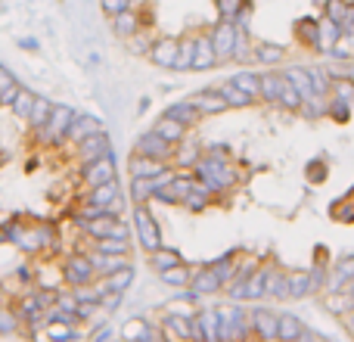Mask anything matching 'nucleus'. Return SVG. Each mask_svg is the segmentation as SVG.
Returning a JSON list of instances; mask_svg holds the SVG:
<instances>
[{
	"label": "nucleus",
	"mask_w": 354,
	"mask_h": 342,
	"mask_svg": "<svg viewBox=\"0 0 354 342\" xmlns=\"http://www.w3.org/2000/svg\"><path fill=\"white\" fill-rule=\"evenodd\" d=\"M193 174H196V181L205 183V187L218 196H224L227 190H233L243 181V174L230 165V159H212V156H202L193 165Z\"/></svg>",
	"instance_id": "f257e3e1"
},
{
	"label": "nucleus",
	"mask_w": 354,
	"mask_h": 342,
	"mask_svg": "<svg viewBox=\"0 0 354 342\" xmlns=\"http://www.w3.org/2000/svg\"><path fill=\"white\" fill-rule=\"evenodd\" d=\"M75 116H78V112H75L68 103H53V116H50V122L35 131L37 143H41V147H59V143L66 141L68 125H72Z\"/></svg>",
	"instance_id": "f03ea898"
},
{
	"label": "nucleus",
	"mask_w": 354,
	"mask_h": 342,
	"mask_svg": "<svg viewBox=\"0 0 354 342\" xmlns=\"http://www.w3.org/2000/svg\"><path fill=\"white\" fill-rule=\"evenodd\" d=\"M131 218H134V231H137V240H140V249L147 252V255H153L156 249H162V227L159 221H156V215L149 212V206H134V212H131Z\"/></svg>",
	"instance_id": "7ed1b4c3"
},
{
	"label": "nucleus",
	"mask_w": 354,
	"mask_h": 342,
	"mask_svg": "<svg viewBox=\"0 0 354 342\" xmlns=\"http://www.w3.org/2000/svg\"><path fill=\"white\" fill-rule=\"evenodd\" d=\"M196 187V174L193 171H177L168 177L162 187H156L153 193V202H162V206H183V199H187V193Z\"/></svg>",
	"instance_id": "20e7f679"
},
{
	"label": "nucleus",
	"mask_w": 354,
	"mask_h": 342,
	"mask_svg": "<svg viewBox=\"0 0 354 342\" xmlns=\"http://www.w3.org/2000/svg\"><path fill=\"white\" fill-rule=\"evenodd\" d=\"M75 221H78V227L91 237V243L93 240H103V237L128 240V224L112 212H103V215H97V218H75Z\"/></svg>",
	"instance_id": "39448f33"
},
{
	"label": "nucleus",
	"mask_w": 354,
	"mask_h": 342,
	"mask_svg": "<svg viewBox=\"0 0 354 342\" xmlns=\"http://www.w3.org/2000/svg\"><path fill=\"white\" fill-rule=\"evenodd\" d=\"M62 277H66L68 287H87V283H97V268H93L91 252H72L62 262Z\"/></svg>",
	"instance_id": "423d86ee"
},
{
	"label": "nucleus",
	"mask_w": 354,
	"mask_h": 342,
	"mask_svg": "<svg viewBox=\"0 0 354 342\" xmlns=\"http://www.w3.org/2000/svg\"><path fill=\"white\" fill-rule=\"evenodd\" d=\"M208 37H212V47H214L218 62H230L233 50H236V37H239L236 22H224V19H218V22L208 28Z\"/></svg>",
	"instance_id": "0eeeda50"
},
{
	"label": "nucleus",
	"mask_w": 354,
	"mask_h": 342,
	"mask_svg": "<svg viewBox=\"0 0 354 342\" xmlns=\"http://www.w3.org/2000/svg\"><path fill=\"white\" fill-rule=\"evenodd\" d=\"M134 153L147 156V159H156V162H165V165H171V159H174V147L168 141H162L153 128L143 131V134L134 141Z\"/></svg>",
	"instance_id": "6e6552de"
},
{
	"label": "nucleus",
	"mask_w": 354,
	"mask_h": 342,
	"mask_svg": "<svg viewBox=\"0 0 354 342\" xmlns=\"http://www.w3.org/2000/svg\"><path fill=\"white\" fill-rule=\"evenodd\" d=\"M118 168H115V156H100L93 162H84L81 165V183L87 190L91 187H100V183H109V181H118Z\"/></svg>",
	"instance_id": "1a4fd4ad"
},
{
	"label": "nucleus",
	"mask_w": 354,
	"mask_h": 342,
	"mask_svg": "<svg viewBox=\"0 0 354 342\" xmlns=\"http://www.w3.org/2000/svg\"><path fill=\"white\" fill-rule=\"evenodd\" d=\"M177 41L180 37L174 35H162V37H153V47H149V60H153V66L159 69H174L177 62Z\"/></svg>",
	"instance_id": "9d476101"
},
{
	"label": "nucleus",
	"mask_w": 354,
	"mask_h": 342,
	"mask_svg": "<svg viewBox=\"0 0 354 342\" xmlns=\"http://www.w3.org/2000/svg\"><path fill=\"white\" fill-rule=\"evenodd\" d=\"M75 153H78V162L84 165V162H93V159H100V156H112V141H109V134L106 131H100V134H93V137H87V141H81V143H75Z\"/></svg>",
	"instance_id": "9b49d317"
},
{
	"label": "nucleus",
	"mask_w": 354,
	"mask_h": 342,
	"mask_svg": "<svg viewBox=\"0 0 354 342\" xmlns=\"http://www.w3.org/2000/svg\"><path fill=\"white\" fill-rule=\"evenodd\" d=\"M317 35H320V19L317 16H301L292 22V37L299 47L317 53Z\"/></svg>",
	"instance_id": "f8f14e48"
},
{
	"label": "nucleus",
	"mask_w": 354,
	"mask_h": 342,
	"mask_svg": "<svg viewBox=\"0 0 354 342\" xmlns=\"http://www.w3.org/2000/svg\"><path fill=\"white\" fill-rule=\"evenodd\" d=\"M100 131H106V125L100 122L97 116H87V112H78V116L72 118V125H68V134H66V141L81 143V141H87V137L100 134Z\"/></svg>",
	"instance_id": "ddd939ff"
},
{
	"label": "nucleus",
	"mask_w": 354,
	"mask_h": 342,
	"mask_svg": "<svg viewBox=\"0 0 354 342\" xmlns=\"http://www.w3.org/2000/svg\"><path fill=\"white\" fill-rule=\"evenodd\" d=\"M205 156V147H202L199 141H193V137H183L180 143L174 147V165H177V171H193V165L196 162Z\"/></svg>",
	"instance_id": "4468645a"
},
{
	"label": "nucleus",
	"mask_w": 354,
	"mask_h": 342,
	"mask_svg": "<svg viewBox=\"0 0 354 342\" xmlns=\"http://www.w3.org/2000/svg\"><path fill=\"white\" fill-rule=\"evenodd\" d=\"M189 103H193L202 116H221V112H227V100L221 97L218 87H205V91L193 93V97H189Z\"/></svg>",
	"instance_id": "2eb2a0df"
},
{
	"label": "nucleus",
	"mask_w": 354,
	"mask_h": 342,
	"mask_svg": "<svg viewBox=\"0 0 354 342\" xmlns=\"http://www.w3.org/2000/svg\"><path fill=\"white\" fill-rule=\"evenodd\" d=\"M351 280H354V255H342L336 264H333L330 277H326V289H330V293L348 289Z\"/></svg>",
	"instance_id": "dca6fc26"
},
{
	"label": "nucleus",
	"mask_w": 354,
	"mask_h": 342,
	"mask_svg": "<svg viewBox=\"0 0 354 342\" xmlns=\"http://www.w3.org/2000/svg\"><path fill=\"white\" fill-rule=\"evenodd\" d=\"M165 116H168V118H174V122H180L187 131H189V128H196V125H202V118H205L193 103H189V100H177V103H168Z\"/></svg>",
	"instance_id": "f3484780"
},
{
	"label": "nucleus",
	"mask_w": 354,
	"mask_h": 342,
	"mask_svg": "<svg viewBox=\"0 0 354 342\" xmlns=\"http://www.w3.org/2000/svg\"><path fill=\"white\" fill-rule=\"evenodd\" d=\"M249 324H252V333H258L264 342L277 339V312H270V308H255Z\"/></svg>",
	"instance_id": "a211bd4d"
},
{
	"label": "nucleus",
	"mask_w": 354,
	"mask_h": 342,
	"mask_svg": "<svg viewBox=\"0 0 354 342\" xmlns=\"http://www.w3.org/2000/svg\"><path fill=\"white\" fill-rule=\"evenodd\" d=\"M264 296H270V299H289V271L277 268V264H268Z\"/></svg>",
	"instance_id": "6ab92c4d"
},
{
	"label": "nucleus",
	"mask_w": 354,
	"mask_h": 342,
	"mask_svg": "<svg viewBox=\"0 0 354 342\" xmlns=\"http://www.w3.org/2000/svg\"><path fill=\"white\" fill-rule=\"evenodd\" d=\"M339 37H342V25L336 22V19L330 16H320V35H317V53H326L330 56V50L339 44Z\"/></svg>",
	"instance_id": "aec40b11"
},
{
	"label": "nucleus",
	"mask_w": 354,
	"mask_h": 342,
	"mask_svg": "<svg viewBox=\"0 0 354 342\" xmlns=\"http://www.w3.org/2000/svg\"><path fill=\"white\" fill-rule=\"evenodd\" d=\"M218 66V56H214V47H212V37L208 31H199L196 35V60H193V69L199 72H208V69Z\"/></svg>",
	"instance_id": "412c9836"
},
{
	"label": "nucleus",
	"mask_w": 354,
	"mask_h": 342,
	"mask_svg": "<svg viewBox=\"0 0 354 342\" xmlns=\"http://www.w3.org/2000/svg\"><path fill=\"white\" fill-rule=\"evenodd\" d=\"M189 287H193L199 296H214V293H221V289H224V280H221V277L214 274L208 264H202V268L193 274V283H189Z\"/></svg>",
	"instance_id": "4be33fe9"
},
{
	"label": "nucleus",
	"mask_w": 354,
	"mask_h": 342,
	"mask_svg": "<svg viewBox=\"0 0 354 342\" xmlns=\"http://www.w3.org/2000/svg\"><path fill=\"white\" fill-rule=\"evenodd\" d=\"M171 165H165V162H156V159H147V156H137L131 153L128 159V174L131 177H159L162 171H168Z\"/></svg>",
	"instance_id": "5701e85b"
},
{
	"label": "nucleus",
	"mask_w": 354,
	"mask_h": 342,
	"mask_svg": "<svg viewBox=\"0 0 354 342\" xmlns=\"http://www.w3.org/2000/svg\"><path fill=\"white\" fill-rule=\"evenodd\" d=\"M112 28H115L118 37H134L137 31H143V19H140V12L131 6V10L118 12V16L112 19Z\"/></svg>",
	"instance_id": "b1692460"
},
{
	"label": "nucleus",
	"mask_w": 354,
	"mask_h": 342,
	"mask_svg": "<svg viewBox=\"0 0 354 342\" xmlns=\"http://www.w3.org/2000/svg\"><path fill=\"white\" fill-rule=\"evenodd\" d=\"M153 177H128V196H131V206H149L153 202Z\"/></svg>",
	"instance_id": "393cba45"
},
{
	"label": "nucleus",
	"mask_w": 354,
	"mask_h": 342,
	"mask_svg": "<svg viewBox=\"0 0 354 342\" xmlns=\"http://www.w3.org/2000/svg\"><path fill=\"white\" fill-rule=\"evenodd\" d=\"M233 84L239 87L243 93H249L255 103H261V72H252V69H239L236 75H233Z\"/></svg>",
	"instance_id": "a878e982"
},
{
	"label": "nucleus",
	"mask_w": 354,
	"mask_h": 342,
	"mask_svg": "<svg viewBox=\"0 0 354 342\" xmlns=\"http://www.w3.org/2000/svg\"><path fill=\"white\" fill-rule=\"evenodd\" d=\"M153 131L162 137V141H168L171 147H177V143L187 137V128H183L180 122H174V118H168L165 112H162L159 118H156V125H153Z\"/></svg>",
	"instance_id": "bb28decb"
},
{
	"label": "nucleus",
	"mask_w": 354,
	"mask_h": 342,
	"mask_svg": "<svg viewBox=\"0 0 354 342\" xmlns=\"http://www.w3.org/2000/svg\"><path fill=\"white\" fill-rule=\"evenodd\" d=\"M193 274H196V271L189 268L187 262H180V264H174V268H165V271H159V280L165 283V287L187 289L189 283H193Z\"/></svg>",
	"instance_id": "cd10ccee"
},
{
	"label": "nucleus",
	"mask_w": 354,
	"mask_h": 342,
	"mask_svg": "<svg viewBox=\"0 0 354 342\" xmlns=\"http://www.w3.org/2000/svg\"><path fill=\"white\" fill-rule=\"evenodd\" d=\"M214 199H218V193H212V190H208L205 183L196 181V187L189 190L187 199H183V208H187V212H205V208L212 206Z\"/></svg>",
	"instance_id": "c85d7f7f"
},
{
	"label": "nucleus",
	"mask_w": 354,
	"mask_h": 342,
	"mask_svg": "<svg viewBox=\"0 0 354 342\" xmlns=\"http://www.w3.org/2000/svg\"><path fill=\"white\" fill-rule=\"evenodd\" d=\"M280 91H283V72H261V103L280 106Z\"/></svg>",
	"instance_id": "c756f323"
},
{
	"label": "nucleus",
	"mask_w": 354,
	"mask_h": 342,
	"mask_svg": "<svg viewBox=\"0 0 354 342\" xmlns=\"http://www.w3.org/2000/svg\"><path fill=\"white\" fill-rule=\"evenodd\" d=\"M305 333V324L295 314H277V339L280 342H295Z\"/></svg>",
	"instance_id": "7c9ffc66"
},
{
	"label": "nucleus",
	"mask_w": 354,
	"mask_h": 342,
	"mask_svg": "<svg viewBox=\"0 0 354 342\" xmlns=\"http://www.w3.org/2000/svg\"><path fill=\"white\" fill-rule=\"evenodd\" d=\"M305 181L311 183V187H320V183L330 181V159H326V156H311V159L305 162Z\"/></svg>",
	"instance_id": "2f4dec72"
},
{
	"label": "nucleus",
	"mask_w": 354,
	"mask_h": 342,
	"mask_svg": "<svg viewBox=\"0 0 354 342\" xmlns=\"http://www.w3.org/2000/svg\"><path fill=\"white\" fill-rule=\"evenodd\" d=\"M283 56H286V47H283V44H274V41L255 44V62H261V66H280Z\"/></svg>",
	"instance_id": "473e14b6"
},
{
	"label": "nucleus",
	"mask_w": 354,
	"mask_h": 342,
	"mask_svg": "<svg viewBox=\"0 0 354 342\" xmlns=\"http://www.w3.org/2000/svg\"><path fill=\"white\" fill-rule=\"evenodd\" d=\"M193 60H196V35H180V41H177L174 72H187V69H193Z\"/></svg>",
	"instance_id": "72a5a7b5"
},
{
	"label": "nucleus",
	"mask_w": 354,
	"mask_h": 342,
	"mask_svg": "<svg viewBox=\"0 0 354 342\" xmlns=\"http://www.w3.org/2000/svg\"><path fill=\"white\" fill-rule=\"evenodd\" d=\"M91 258H93V268H97V277H109V274H115L118 268L131 264L128 255H103V252H91Z\"/></svg>",
	"instance_id": "f704fd0d"
},
{
	"label": "nucleus",
	"mask_w": 354,
	"mask_h": 342,
	"mask_svg": "<svg viewBox=\"0 0 354 342\" xmlns=\"http://www.w3.org/2000/svg\"><path fill=\"white\" fill-rule=\"evenodd\" d=\"M218 91H221V97L227 100V109H249V106L255 103V100H252L249 93L239 91V87L233 84V81H224V84H221Z\"/></svg>",
	"instance_id": "c9c22d12"
},
{
	"label": "nucleus",
	"mask_w": 354,
	"mask_h": 342,
	"mask_svg": "<svg viewBox=\"0 0 354 342\" xmlns=\"http://www.w3.org/2000/svg\"><path fill=\"white\" fill-rule=\"evenodd\" d=\"M330 97L333 100H342V103H348L354 109V78H351V75H333Z\"/></svg>",
	"instance_id": "e433bc0d"
},
{
	"label": "nucleus",
	"mask_w": 354,
	"mask_h": 342,
	"mask_svg": "<svg viewBox=\"0 0 354 342\" xmlns=\"http://www.w3.org/2000/svg\"><path fill=\"white\" fill-rule=\"evenodd\" d=\"M50 116H53V100L35 97V106H31V116H28V128H31V131L44 128V125L50 122Z\"/></svg>",
	"instance_id": "4c0bfd02"
},
{
	"label": "nucleus",
	"mask_w": 354,
	"mask_h": 342,
	"mask_svg": "<svg viewBox=\"0 0 354 342\" xmlns=\"http://www.w3.org/2000/svg\"><path fill=\"white\" fill-rule=\"evenodd\" d=\"M311 271H289V299H301V296H311Z\"/></svg>",
	"instance_id": "58836bf2"
},
{
	"label": "nucleus",
	"mask_w": 354,
	"mask_h": 342,
	"mask_svg": "<svg viewBox=\"0 0 354 342\" xmlns=\"http://www.w3.org/2000/svg\"><path fill=\"white\" fill-rule=\"evenodd\" d=\"M93 252H103V255H131V243L118 237H103V240H93Z\"/></svg>",
	"instance_id": "ea45409f"
},
{
	"label": "nucleus",
	"mask_w": 354,
	"mask_h": 342,
	"mask_svg": "<svg viewBox=\"0 0 354 342\" xmlns=\"http://www.w3.org/2000/svg\"><path fill=\"white\" fill-rule=\"evenodd\" d=\"M308 78H311V91L317 93V97H330L333 75L326 72L324 66H308Z\"/></svg>",
	"instance_id": "a19ab883"
},
{
	"label": "nucleus",
	"mask_w": 354,
	"mask_h": 342,
	"mask_svg": "<svg viewBox=\"0 0 354 342\" xmlns=\"http://www.w3.org/2000/svg\"><path fill=\"white\" fill-rule=\"evenodd\" d=\"M131 283H134V264H124V268H118L115 274L103 277V287L106 289H115V293H124Z\"/></svg>",
	"instance_id": "79ce46f5"
},
{
	"label": "nucleus",
	"mask_w": 354,
	"mask_h": 342,
	"mask_svg": "<svg viewBox=\"0 0 354 342\" xmlns=\"http://www.w3.org/2000/svg\"><path fill=\"white\" fill-rule=\"evenodd\" d=\"M183 255L177 249H168V246H162V249H156L153 255H149V264H153L156 271H165V268H174V264H180Z\"/></svg>",
	"instance_id": "37998d69"
},
{
	"label": "nucleus",
	"mask_w": 354,
	"mask_h": 342,
	"mask_svg": "<svg viewBox=\"0 0 354 342\" xmlns=\"http://www.w3.org/2000/svg\"><path fill=\"white\" fill-rule=\"evenodd\" d=\"M326 100L330 97H317V93H314V97H308V100H301V116L308 118V122H317V118H326Z\"/></svg>",
	"instance_id": "c03bdc74"
},
{
	"label": "nucleus",
	"mask_w": 354,
	"mask_h": 342,
	"mask_svg": "<svg viewBox=\"0 0 354 342\" xmlns=\"http://www.w3.org/2000/svg\"><path fill=\"white\" fill-rule=\"evenodd\" d=\"M330 218L339 221V224H354V196H345V199H336L330 206Z\"/></svg>",
	"instance_id": "a18cd8bd"
},
{
	"label": "nucleus",
	"mask_w": 354,
	"mask_h": 342,
	"mask_svg": "<svg viewBox=\"0 0 354 342\" xmlns=\"http://www.w3.org/2000/svg\"><path fill=\"white\" fill-rule=\"evenodd\" d=\"M165 327L168 333L177 339H189L193 336V318H180V314H168L165 318Z\"/></svg>",
	"instance_id": "49530a36"
},
{
	"label": "nucleus",
	"mask_w": 354,
	"mask_h": 342,
	"mask_svg": "<svg viewBox=\"0 0 354 342\" xmlns=\"http://www.w3.org/2000/svg\"><path fill=\"white\" fill-rule=\"evenodd\" d=\"M35 97H37L35 91H28V87H22V93H19V97H16V103L10 106V109H12V116H16V118H22V122H28V116H31V106H35Z\"/></svg>",
	"instance_id": "de8ad7c7"
},
{
	"label": "nucleus",
	"mask_w": 354,
	"mask_h": 342,
	"mask_svg": "<svg viewBox=\"0 0 354 342\" xmlns=\"http://www.w3.org/2000/svg\"><path fill=\"white\" fill-rule=\"evenodd\" d=\"M280 109H289V112H299L301 109V97L299 91L292 87V81L283 75V91H280Z\"/></svg>",
	"instance_id": "09e8293b"
},
{
	"label": "nucleus",
	"mask_w": 354,
	"mask_h": 342,
	"mask_svg": "<svg viewBox=\"0 0 354 342\" xmlns=\"http://www.w3.org/2000/svg\"><path fill=\"white\" fill-rule=\"evenodd\" d=\"M245 3H252V0H214V10H218V19H224V22H236L239 10H243Z\"/></svg>",
	"instance_id": "8fccbe9b"
},
{
	"label": "nucleus",
	"mask_w": 354,
	"mask_h": 342,
	"mask_svg": "<svg viewBox=\"0 0 354 342\" xmlns=\"http://www.w3.org/2000/svg\"><path fill=\"white\" fill-rule=\"evenodd\" d=\"M351 106L348 103H342V100H326V118H333L336 125H348L351 122Z\"/></svg>",
	"instance_id": "3c124183"
},
{
	"label": "nucleus",
	"mask_w": 354,
	"mask_h": 342,
	"mask_svg": "<svg viewBox=\"0 0 354 342\" xmlns=\"http://www.w3.org/2000/svg\"><path fill=\"white\" fill-rule=\"evenodd\" d=\"M348 0H326L324 3V16H330V19H336L339 25L345 22V19H348Z\"/></svg>",
	"instance_id": "603ef678"
},
{
	"label": "nucleus",
	"mask_w": 354,
	"mask_h": 342,
	"mask_svg": "<svg viewBox=\"0 0 354 342\" xmlns=\"http://www.w3.org/2000/svg\"><path fill=\"white\" fill-rule=\"evenodd\" d=\"M100 6H103V12H106V16H112V19H115L118 12L131 10V6H134V0H100Z\"/></svg>",
	"instance_id": "864d4df0"
},
{
	"label": "nucleus",
	"mask_w": 354,
	"mask_h": 342,
	"mask_svg": "<svg viewBox=\"0 0 354 342\" xmlns=\"http://www.w3.org/2000/svg\"><path fill=\"white\" fill-rule=\"evenodd\" d=\"M22 93V84L19 81H12V84H6L3 91H0V106H12L16 103V97Z\"/></svg>",
	"instance_id": "5fc2aeb1"
},
{
	"label": "nucleus",
	"mask_w": 354,
	"mask_h": 342,
	"mask_svg": "<svg viewBox=\"0 0 354 342\" xmlns=\"http://www.w3.org/2000/svg\"><path fill=\"white\" fill-rule=\"evenodd\" d=\"M16 330V312L10 305L0 308V333H12Z\"/></svg>",
	"instance_id": "6e6d98bb"
},
{
	"label": "nucleus",
	"mask_w": 354,
	"mask_h": 342,
	"mask_svg": "<svg viewBox=\"0 0 354 342\" xmlns=\"http://www.w3.org/2000/svg\"><path fill=\"white\" fill-rule=\"evenodd\" d=\"M205 156H212V159H230V147L227 143H208Z\"/></svg>",
	"instance_id": "4d7b16f0"
},
{
	"label": "nucleus",
	"mask_w": 354,
	"mask_h": 342,
	"mask_svg": "<svg viewBox=\"0 0 354 342\" xmlns=\"http://www.w3.org/2000/svg\"><path fill=\"white\" fill-rule=\"evenodd\" d=\"M295 342H326V339L320 336V333H314V330H308V327H305V333H301Z\"/></svg>",
	"instance_id": "13d9d810"
},
{
	"label": "nucleus",
	"mask_w": 354,
	"mask_h": 342,
	"mask_svg": "<svg viewBox=\"0 0 354 342\" xmlns=\"http://www.w3.org/2000/svg\"><path fill=\"white\" fill-rule=\"evenodd\" d=\"M12 81H16V78H12V72H10V69H6V66H0V91H3L6 84H12Z\"/></svg>",
	"instance_id": "bf43d9fd"
},
{
	"label": "nucleus",
	"mask_w": 354,
	"mask_h": 342,
	"mask_svg": "<svg viewBox=\"0 0 354 342\" xmlns=\"http://www.w3.org/2000/svg\"><path fill=\"white\" fill-rule=\"evenodd\" d=\"M19 47L22 50H41V44H37L35 37H19Z\"/></svg>",
	"instance_id": "052dcab7"
},
{
	"label": "nucleus",
	"mask_w": 354,
	"mask_h": 342,
	"mask_svg": "<svg viewBox=\"0 0 354 342\" xmlns=\"http://www.w3.org/2000/svg\"><path fill=\"white\" fill-rule=\"evenodd\" d=\"M218 342H236V339H218Z\"/></svg>",
	"instance_id": "680f3d73"
},
{
	"label": "nucleus",
	"mask_w": 354,
	"mask_h": 342,
	"mask_svg": "<svg viewBox=\"0 0 354 342\" xmlns=\"http://www.w3.org/2000/svg\"><path fill=\"white\" fill-rule=\"evenodd\" d=\"M348 196H354V187H351V190H348Z\"/></svg>",
	"instance_id": "e2e57ef3"
}]
</instances>
